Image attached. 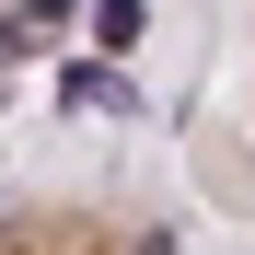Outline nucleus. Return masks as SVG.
<instances>
[{
	"instance_id": "obj_1",
	"label": "nucleus",
	"mask_w": 255,
	"mask_h": 255,
	"mask_svg": "<svg viewBox=\"0 0 255 255\" xmlns=\"http://www.w3.org/2000/svg\"><path fill=\"white\" fill-rule=\"evenodd\" d=\"M58 93H70V105H128V70H93V58H81Z\"/></svg>"
},
{
	"instance_id": "obj_2",
	"label": "nucleus",
	"mask_w": 255,
	"mask_h": 255,
	"mask_svg": "<svg viewBox=\"0 0 255 255\" xmlns=\"http://www.w3.org/2000/svg\"><path fill=\"white\" fill-rule=\"evenodd\" d=\"M93 47H105V58L139 47V0H105V12H93Z\"/></svg>"
}]
</instances>
